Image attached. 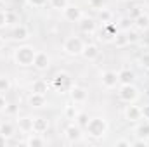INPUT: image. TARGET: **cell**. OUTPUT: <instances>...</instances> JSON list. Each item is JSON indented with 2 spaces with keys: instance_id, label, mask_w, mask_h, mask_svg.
Segmentation results:
<instances>
[{
  "instance_id": "obj_49",
  "label": "cell",
  "mask_w": 149,
  "mask_h": 147,
  "mask_svg": "<svg viewBox=\"0 0 149 147\" xmlns=\"http://www.w3.org/2000/svg\"><path fill=\"white\" fill-rule=\"evenodd\" d=\"M148 73H149V69H148Z\"/></svg>"
},
{
  "instance_id": "obj_31",
  "label": "cell",
  "mask_w": 149,
  "mask_h": 147,
  "mask_svg": "<svg viewBox=\"0 0 149 147\" xmlns=\"http://www.w3.org/2000/svg\"><path fill=\"white\" fill-rule=\"evenodd\" d=\"M76 114H78V111H76V106H73V104H68V106L64 107V118H66V119H70V121H74Z\"/></svg>"
},
{
  "instance_id": "obj_36",
  "label": "cell",
  "mask_w": 149,
  "mask_h": 147,
  "mask_svg": "<svg viewBox=\"0 0 149 147\" xmlns=\"http://www.w3.org/2000/svg\"><path fill=\"white\" fill-rule=\"evenodd\" d=\"M144 10H142V7H139V5H135V7H132L130 10H128V17H132V19H135L137 16H141Z\"/></svg>"
},
{
  "instance_id": "obj_41",
  "label": "cell",
  "mask_w": 149,
  "mask_h": 147,
  "mask_svg": "<svg viewBox=\"0 0 149 147\" xmlns=\"http://www.w3.org/2000/svg\"><path fill=\"white\" fill-rule=\"evenodd\" d=\"M141 111H142V118L149 121V104H146V106H141Z\"/></svg>"
},
{
  "instance_id": "obj_5",
  "label": "cell",
  "mask_w": 149,
  "mask_h": 147,
  "mask_svg": "<svg viewBox=\"0 0 149 147\" xmlns=\"http://www.w3.org/2000/svg\"><path fill=\"white\" fill-rule=\"evenodd\" d=\"M118 99L125 104H130V102H135L139 99V88L134 85V83H128V85H118Z\"/></svg>"
},
{
  "instance_id": "obj_8",
  "label": "cell",
  "mask_w": 149,
  "mask_h": 147,
  "mask_svg": "<svg viewBox=\"0 0 149 147\" xmlns=\"http://www.w3.org/2000/svg\"><path fill=\"white\" fill-rule=\"evenodd\" d=\"M33 68L37 71H47L50 68V55L43 50H37L35 61H33Z\"/></svg>"
},
{
  "instance_id": "obj_20",
  "label": "cell",
  "mask_w": 149,
  "mask_h": 147,
  "mask_svg": "<svg viewBox=\"0 0 149 147\" xmlns=\"http://www.w3.org/2000/svg\"><path fill=\"white\" fill-rule=\"evenodd\" d=\"M118 31H120V30H118V26H116L114 23H108V24H102L101 35H104V40L113 42V38L116 37V33H118Z\"/></svg>"
},
{
  "instance_id": "obj_38",
  "label": "cell",
  "mask_w": 149,
  "mask_h": 147,
  "mask_svg": "<svg viewBox=\"0 0 149 147\" xmlns=\"http://www.w3.org/2000/svg\"><path fill=\"white\" fill-rule=\"evenodd\" d=\"M7 26V10H0V30Z\"/></svg>"
},
{
  "instance_id": "obj_19",
  "label": "cell",
  "mask_w": 149,
  "mask_h": 147,
  "mask_svg": "<svg viewBox=\"0 0 149 147\" xmlns=\"http://www.w3.org/2000/svg\"><path fill=\"white\" fill-rule=\"evenodd\" d=\"M132 21H134V28L135 30H139V31H148L149 30V14H146V12H142L141 16H137Z\"/></svg>"
},
{
  "instance_id": "obj_17",
  "label": "cell",
  "mask_w": 149,
  "mask_h": 147,
  "mask_svg": "<svg viewBox=\"0 0 149 147\" xmlns=\"http://www.w3.org/2000/svg\"><path fill=\"white\" fill-rule=\"evenodd\" d=\"M118 81L120 85H128V83H135V73L128 68H123L118 71Z\"/></svg>"
},
{
  "instance_id": "obj_25",
  "label": "cell",
  "mask_w": 149,
  "mask_h": 147,
  "mask_svg": "<svg viewBox=\"0 0 149 147\" xmlns=\"http://www.w3.org/2000/svg\"><path fill=\"white\" fill-rule=\"evenodd\" d=\"M31 92L47 95V92H49V83H47L45 80H35V81L31 83Z\"/></svg>"
},
{
  "instance_id": "obj_45",
  "label": "cell",
  "mask_w": 149,
  "mask_h": 147,
  "mask_svg": "<svg viewBox=\"0 0 149 147\" xmlns=\"http://www.w3.org/2000/svg\"><path fill=\"white\" fill-rule=\"evenodd\" d=\"M128 2H141V0H128Z\"/></svg>"
},
{
  "instance_id": "obj_3",
  "label": "cell",
  "mask_w": 149,
  "mask_h": 147,
  "mask_svg": "<svg viewBox=\"0 0 149 147\" xmlns=\"http://www.w3.org/2000/svg\"><path fill=\"white\" fill-rule=\"evenodd\" d=\"M52 87L57 94H70V90L74 87V81L68 73H57L52 80Z\"/></svg>"
},
{
  "instance_id": "obj_48",
  "label": "cell",
  "mask_w": 149,
  "mask_h": 147,
  "mask_svg": "<svg viewBox=\"0 0 149 147\" xmlns=\"http://www.w3.org/2000/svg\"><path fill=\"white\" fill-rule=\"evenodd\" d=\"M0 125H2V121H0Z\"/></svg>"
},
{
  "instance_id": "obj_9",
  "label": "cell",
  "mask_w": 149,
  "mask_h": 147,
  "mask_svg": "<svg viewBox=\"0 0 149 147\" xmlns=\"http://www.w3.org/2000/svg\"><path fill=\"white\" fill-rule=\"evenodd\" d=\"M63 14H64V19L70 21V23H80V19L83 17V10L78 5H74V3H70L63 10Z\"/></svg>"
},
{
  "instance_id": "obj_24",
  "label": "cell",
  "mask_w": 149,
  "mask_h": 147,
  "mask_svg": "<svg viewBox=\"0 0 149 147\" xmlns=\"http://www.w3.org/2000/svg\"><path fill=\"white\" fill-rule=\"evenodd\" d=\"M113 17H114V14H113L109 9H106V7H102L101 10H97V21H99L101 24L113 23Z\"/></svg>"
},
{
  "instance_id": "obj_28",
  "label": "cell",
  "mask_w": 149,
  "mask_h": 147,
  "mask_svg": "<svg viewBox=\"0 0 149 147\" xmlns=\"http://www.w3.org/2000/svg\"><path fill=\"white\" fill-rule=\"evenodd\" d=\"M113 43H114L118 49H123V47H127V45H128L127 33H125V31H118V33H116V37L113 38Z\"/></svg>"
},
{
  "instance_id": "obj_7",
  "label": "cell",
  "mask_w": 149,
  "mask_h": 147,
  "mask_svg": "<svg viewBox=\"0 0 149 147\" xmlns=\"http://www.w3.org/2000/svg\"><path fill=\"white\" fill-rule=\"evenodd\" d=\"M125 119L128 123H139L142 119V111L141 106H137L135 102H130L127 107H125Z\"/></svg>"
},
{
  "instance_id": "obj_30",
  "label": "cell",
  "mask_w": 149,
  "mask_h": 147,
  "mask_svg": "<svg viewBox=\"0 0 149 147\" xmlns=\"http://www.w3.org/2000/svg\"><path fill=\"white\" fill-rule=\"evenodd\" d=\"M12 88V81L9 76H0V94H7Z\"/></svg>"
},
{
  "instance_id": "obj_16",
  "label": "cell",
  "mask_w": 149,
  "mask_h": 147,
  "mask_svg": "<svg viewBox=\"0 0 149 147\" xmlns=\"http://www.w3.org/2000/svg\"><path fill=\"white\" fill-rule=\"evenodd\" d=\"M49 128H50V123H49L47 118H43V116H37V118H33V132H35V133L43 135V133H47Z\"/></svg>"
},
{
  "instance_id": "obj_37",
  "label": "cell",
  "mask_w": 149,
  "mask_h": 147,
  "mask_svg": "<svg viewBox=\"0 0 149 147\" xmlns=\"http://www.w3.org/2000/svg\"><path fill=\"white\" fill-rule=\"evenodd\" d=\"M141 66H142L144 69H149V52H144V54L141 55Z\"/></svg>"
},
{
  "instance_id": "obj_33",
  "label": "cell",
  "mask_w": 149,
  "mask_h": 147,
  "mask_svg": "<svg viewBox=\"0 0 149 147\" xmlns=\"http://www.w3.org/2000/svg\"><path fill=\"white\" fill-rule=\"evenodd\" d=\"M49 3H50V7L56 9V10H64V9L70 5V0H50Z\"/></svg>"
},
{
  "instance_id": "obj_34",
  "label": "cell",
  "mask_w": 149,
  "mask_h": 147,
  "mask_svg": "<svg viewBox=\"0 0 149 147\" xmlns=\"http://www.w3.org/2000/svg\"><path fill=\"white\" fill-rule=\"evenodd\" d=\"M88 7L94 10H101L102 7H106V0H88Z\"/></svg>"
},
{
  "instance_id": "obj_6",
  "label": "cell",
  "mask_w": 149,
  "mask_h": 147,
  "mask_svg": "<svg viewBox=\"0 0 149 147\" xmlns=\"http://www.w3.org/2000/svg\"><path fill=\"white\" fill-rule=\"evenodd\" d=\"M81 126H78L76 123H71V125H68L66 126V130H64V137H66V140L68 142H71V144H78V142H81V139H83V133H81Z\"/></svg>"
},
{
  "instance_id": "obj_39",
  "label": "cell",
  "mask_w": 149,
  "mask_h": 147,
  "mask_svg": "<svg viewBox=\"0 0 149 147\" xmlns=\"http://www.w3.org/2000/svg\"><path fill=\"white\" fill-rule=\"evenodd\" d=\"M116 147H132V142L127 139H120V140H116Z\"/></svg>"
},
{
  "instance_id": "obj_44",
  "label": "cell",
  "mask_w": 149,
  "mask_h": 147,
  "mask_svg": "<svg viewBox=\"0 0 149 147\" xmlns=\"http://www.w3.org/2000/svg\"><path fill=\"white\" fill-rule=\"evenodd\" d=\"M3 43H5V42H3V38L0 37V50H2V47H3Z\"/></svg>"
},
{
  "instance_id": "obj_13",
  "label": "cell",
  "mask_w": 149,
  "mask_h": 147,
  "mask_svg": "<svg viewBox=\"0 0 149 147\" xmlns=\"http://www.w3.org/2000/svg\"><path fill=\"white\" fill-rule=\"evenodd\" d=\"M28 38H30V30L24 24H17L10 31V40H14V42H26Z\"/></svg>"
},
{
  "instance_id": "obj_23",
  "label": "cell",
  "mask_w": 149,
  "mask_h": 147,
  "mask_svg": "<svg viewBox=\"0 0 149 147\" xmlns=\"http://www.w3.org/2000/svg\"><path fill=\"white\" fill-rule=\"evenodd\" d=\"M135 137L137 139H144V140H149V121H142L135 126Z\"/></svg>"
},
{
  "instance_id": "obj_22",
  "label": "cell",
  "mask_w": 149,
  "mask_h": 147,
  "mask_svg": "<svg viewBox=\"0 0 149 147\" xmlns=\"http://www.w3.org/2000/svg\"><path fill=\"white\" fill-rule=\"evenodd\" d=\"M0 133L9 140V139H12L14 135H16V125H12L10 121H2V125H0Z\"/></svg>"
},
{
  "instance_id": "obj_2",
  "label": "cell",
  "mask_w": 149,
  "mask_h": 147,
  "mask_svg": "<svg viewBox=\"0 0 149 147\" xmlns=\"http://www.w3.org/2000/svg\"><path fill=\"white\" fill-rule=\"evenodd\" d=\"M35 55H37V49L33 45H19L14 50V62L21 68H30L33 66Z\"/></svg>"
},
{
  "instance_id": "obj_43",
  "label": "cell",
  "mask_w": 149,
  "mask_h": 147,
  "mask_svg": "<svg viewBox=\"0 0 149 147\" xmlns=\"http://www.w3.org/2000/svg\"><path fill=\"white\" fill-rule=\"evenodd\" d=\"M5 144H7V139L0 133V147H5Z\"/></svg>"
},
{
  "instance_id": "obj_40",
  "label": "cell",
  "mask_w": 149,
  "mask_h": 147,
  "mask_svg": "<svg viewBox=\"0 0 149 147\" xmlns=\"http://www.w3.org/2000/svg\"><path fill=\"white\" fill-rule=\"evenodd\" d=\"M7 104H9V102H7V99H5V95H3V94H0V112H2V111H5V109H7Z\"/></svg>"
},
{
  "instance_id": "obj_46",
  "label": "cell",
  "mask_w": 149,
  "mask_h": 147,
  "mask_svg": "<svg viewBox=\"0 0 149 147\" xmlns=\"http://www.w3.org/2000/svg\"><path fill=\"white\" fill-rule=\"evenodd\" d=\"M148 95H149V88H148Z\"/></svg>"
},
{
  "instance_id": "obj_35",
  "label": "cell",
  "mask_w": 149,
  "mask_h": 147,
  "mask_svg": "<svg viewBox=\"0 0 149 147\" xmlns=\"http://www.w3.org/2000/svg\"><path fill=\"white\" fill-rule=\"evenodd\" d=\"M26 2H28V5L33 7V9H42V7H45L50 0H26Z\"/></svg>"
},
{
  "instance_id": "obj_32",
  "label": "cell",
  "mask_w": 149,
  "mask_h": 147,
  "mask_svg": "<svg viewBox=\"0 0 149 147\" xmlns=\"http://www.w3.org/2000/svg\"><path fill=\"white\" fill-rule=\"evenodd\" d=\"M88 119H90V116H88L87 112H78V114H76V118H74L76 125H78V126H81V128H85V126H87Z\"/></svg>"
},
{
  "instance_id": "obj_11",
  "label": "cell",
  "mask_w": 149,
  "mask_h": 147,
  "mask_svg": "<svg viewBox=\"0 0 149 147\" xmlns=\"http://www.w3.org/2000/svg\"><path fill=\"white\" fill-rule=\"evenodd\" d=\"M101 50H99V45L97 43H85L83 45V50H81V57L85 61H95L99 57Z\"/></svg>"
},
{
  "instance_id": "obj_4",
  "label": "cell",
  "mask_w": 149,
  "mask_h": 147,
  "mask_svg": "<svg viewBox=\"0 0 149 147\" xmlns=\"http://www.w3.org/2000/svg\"><path fill=\"white\" fill-rule=\"evenodd\" d=\"M83 45H85V42L80 37H68L63 42V52H64L66 55H71V57L81 55Z\"/></svg>"
},
{
  "instance_id": "obj_10",
  "label": "cell",
  "mask_w": 149,
  "mask_h": 147,
  "mask_svg": "<svg viewBox=\"0 0 149 147\" xmlns=\"http://www.w3.org/2000/svg\"><path fill=\"white\" fill-rule=\"evenodd\" d=\"M101 85H102L104 88H108V90L116 88V87L120 85V81H118V73H116V71H104L102 76H101Z\"/></svg>"
},
{
  "instance_id": "obj_15",
  "label": "cell",
  "mask_w": 149,
  "mask_h": 147,
  "mask_svg": "<svg viewBox=\"0 0 149 147\" xmlns=\"http://www.w3.org/2000/svg\"><path fill=\"white\" fill-rule=\"evenodd\" d=\"M45 104H47V95H43V94H35V92H31V94L28 95V106H30V107L40 109V107H45Z\"/></svg>"
},
{
  "instance_id": "obj_12",
  "label": "cell",
  "mask_w": 149,
  "mask_h": 147,
  "mask_svg": "<svg viewBox=\"0 0 149 147\" xmlns=\"http://www.w3.org/2000/svg\"><path fill=\"white\" fill-rule=\"evenodd\" d=\"M70 97H71V102H73V104H83V102L87 101L88 94H87V90H85L83 87L74 85L73 88L70 90Z\"/></svg>"
},
{
  "instance_id": "obj_29",
  "label": "cell",
  "mask_w": 149,
  "mask_h": 147,
  "mask_svg": "<svg viewBox=\"0 0 149 147\" xmlns=\"http://www.w3.org/2000/svg\"><path fill=\"white\" fill-rule=\"evenodd\" d=\"M21 23V17L14 10H7V26H17Z\"/></svg>"
},
{
  "instance_id": "obj_18",
  "label": "cell",
  "mask_w": 149,
  "mask_h": 147,
  "mask_svg": "<svg viewBox=\"0 0 149 147\" xmlns=\"http://www.w3.org/2000/svg\"><path fill=\"white\" fill-rule=\"evenodd\" d=\"M17 128H19V132H23V133H31L33 132V118H30V116H21V118H17Z\"/></svg>"
},
{
  "instance_id": "obj_42",
  "label": "cell",
  "mask_w": 149,
  "mask_h": 147,
  "mask_svg": "<svg viewBox=\"0 0 149 147\" xmlns=\"http://www.w3.org/2000/svg\"><path fill=\"white\" fill-rule=\"evenodd\" d=\"M7 112H10V114H12V112H16V111H17V107H16V106H12V104H7Z\"/></svg>"
},
{
  "instance_id": "obj_14",
  "label": "cell",
  "mask_w": 149,
  "mask_h": 147,
  "mask_svg": "<svg viewBox=\"0 0 149 147\" xmlns=\"http://www.w3.org/2000/svg\"><path fill=\"white\" fill-rule=\"evenodd\" d=\"M78 24H80V31L85 35H94L97 31V23L92 17H81Z\"/></svg>"
},
{
  "instance_id": "obj_26",
  "label": "cell",
  "mask_w": 149,
  "mask_h": 147,
  "mask_svg": "<svg viewBox=\"0 0 149 147\" xmlns=\"http://www.w3.org/2000/svg\"><path fill=\"white\" fill-rule=\"evenodd\" d=\"M116 26H118V30H120V31H127V30L134 28V21H132V17L123 16V17H120V19H118Z\"/></svg>"
},
{
  "instance_id": "obj_47",
  "label": "cell",
  "mask_w": 149,
  "mask_h": 147,
  "mask_svg": "<svg viewBox=\"0 0 149 147\" xmlns=\"http://www.w3.org/2000/svg\"><path fill=\"white\" fill-rule=\"evenodd\" d=\"M2 2H3V0H0V3H2Z\"/></svg>"
},
{
  "instance_id": "obj_21",
  "label": "cell",
  "mask_w": 149,
  "mask_h": 147,
  "mask_svg": "<svg viewBox=\"0 0 149 147\" xmlns=\"http://www.w3.org/2000/svg\"><path fill=\"white\" fill-rule=\"evenodd\" d=\"M24 144L28 147H42V146L47 144V140H45L40 133H35V132H33V133H30V137L24 140Z\"/></svg>"
},
{
  "instance_id": "obj_1",
  "label": "cell",
  "mask_w": 149,
  "mask_h": 147,
  "mask_svg": "<svg viewBox=\"0 0 149 147\" xmlns=\"http://www.w3.org/2000/svg\"><path fill=\"white\" fill-rule=\"evenodd\" d=\"M83 130H85V133H87L90 139L99 140V139H102V137L108 133L109 125H108V121H106L104 118H101V116H94V118L88 119V123H87V126H85Z\"/></svg>"
},
{
  "instance_id": "obj_27",
  "label": "cell",
  "mask_w": 149,
  "mask_h": 147,
  "mask_svg": "<svg viewBox=\"0 0 149 147\" xmlns=\"http://www.w3.org/2000/svg\"><path fill=\"white\" fill-rule=\"evenodd\" d=\"M127 33V40H128V45H134V43H139L141 42V31L135 30V28H130L125 31Z\"/></svg>"
}]
</instances>
